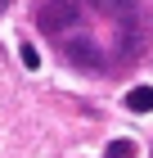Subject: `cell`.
<instances>
[{
  "label": "cell",
  "instance_id": "obj_6",
  "mask_svg": "<svg viewBox=\"0 0 153 158\" xmlns=\"http://www.w3.org/2000/svg\"><path fill=\"white\" fill-rule=\"evenodd\" d=\"M18 54H23V63H27V68H41V54H36V45H27V41H23V50H18Z\"/></svg>",
  "mask_w": 153,
  "mask_h": 158
},
{
  "label": "cell",
  "instance_id": "obj_4",
  "mask_svg": "<svg viewBox=\"0 0 153 158\" xmlns=\"http://www.w3.org/2000/svg\"><path fill=\"white\" fill-rule=\"evenodd\" d=\"M126 109H131V113H149V109H153V86H135V90H126Z\"/></svg>",
  "mask_w": 153,
  "mask_h": 158
},
{
  "label": "cell",
  "instance_id": "obj_5",
  "mask_svg": "<svg viewBox=\"0 0 153 158\" xmlns=\"http://www.w3.org/2000/svg\"><path fill=\"white\" fill-rule=\"evenodd\" d=\"M108 158H135V140H113L108 145Z\"/></svg>",
  "mask_w": 153,
  "mask_h": 158
},
{
  "label": "cell",
  "instance_id": "obj_3",
  "mask_svg": "<svg viewBox=\"0 0 153 158\" xmlns=\"http://www.w3.org/2000/svg\"><path fill=\"white\" fill-rule=\"evenodd\" d=\"M99 14H108V18H126V23H135V0H90Z\"/></svg>",
  "mask_w": 153,
  "mask_h": 158
},
{
  "label": "cell",
  "instance_id": "obj_1",
  "mask_svg": "<svg viewBox=\"0 0 153 158\" xmlns=\"http://www.w3.org/2000/svg\"><path fill=\"white\" fill-rule=\"evenodd\" d=\"M36 23L50 36H68V32L81 27V0H45L41 14H36Z\"/></svg>",
  "mask_w": 153,
  "mask_h": 158
},
{
  "label": "cell",
  "instance_id": "obj_7",
  "mask_svg": "<svg viewBox=\"0 0 153 158\" xmlns=\"http://www.w3.org/2000/svg\"><path fill=\"white\" fill-rule=\"evenodd\" d=\"M9 5H14V0H0V14H5V9H9Z\"/></svg>",
  "mask_w": 153,
  "mask_h": 158
},
{
  "label": "cell",
  "instance_id": "obj_2",
  "mask_svg": "<svg viewBox=\"0 0 153 158\" xmlns=\"http://www.w3.org/2000/svg\"><path fill=\"white\" fill-rule=\"evenodd\" d=\"M63 41V54H68V63L72 68H81V73H104L108 68V59H104V50L95 45V36H59Z\"/></svg>",
  "mask_w": 153,
  "mask_h": 158
}]
</instances>
